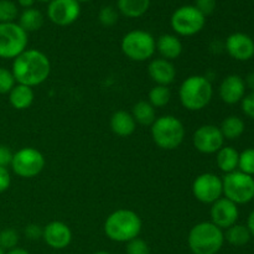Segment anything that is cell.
Segmentation results:
<instances>
[{
  "instance_id": "cell-1",
  "label": "cell",
  "mask_w": 254,
  "mask_h": 254,
  "mask_svg": "<svg viewBox=\"0 0 254 254\" xmlns=\"http://www.w3.org/2000/svg\"><path fill=\"white\" fill-rule=\"evenodd\" d=\"M11 72L16 83L36 87L44 83L51 73V62L42 51L26 49L12 60Z\"/></svg>"
},
{
  "instance_id": "cell-2",
  "label": "cell",
  "mask_w": 254,
  "mask_h": 254,
  "mask_svg": "<svg viewBox=\"0 0 254 254\" xmlns=\"http://www.w3.org/2000/svg\"><path fill=\"white\" fill-rule=\"evenodd\" d=\"M141 227L143 223L138 213L127 208H119L107 217L104 233L111 241L127 243L139 237Z\"/></svg>"
},
{
  "instance_id": "cell-3",
  "label": "cell",
  "mask_w": 254,
  "mask_h": 254,
  "mask_svg": "<svg viewBox=\"0 0 254 254\" xmlns=\"http://www.w3.org/2000/svg\"><path fill=\"white\" fill-rule=\"evenodd\" d=\"M213 96L212 83L205 76L193 74L188 77L179 88V98L185 109L191 112L202 111L210 104Z\"/></svg>"
},
{
  "instance_id": "cell-4",
  "label": "cell",
  "mask_w": 254,
  "mask_h": 254,
  "mask_svg": "<svg viewBox=\"0 0 254 254\" xmlns=\"http://www.w3.org/2000/svg\"><path fill=\"white\" fill-rule=\"evenodd\" d=\"M188 243L193 254H217L225 243V233L211 221L200 222L189 232Z\"/></svg>"
},
{
  "instance_id": "cell-5",
  "label": "cell",
  "mask_w": 254,
  "mask_h": 254,
  "mask_svg": "<svg viewBox=\"0 0 254 254\" xmlns=\"http://www.w3.org/2000/svg\"><path fill=\"white\" fill-rule=\"evenodd\" d=\"M153 141L163 150H174L183 144L185 138V127L183 122L174 116H163L151 124Z\"/></svg>"
},
{
  "instance_id": "cell-6",
  "label": "cell",
  "mask_w": 254,
  "mask_h": 254,
  "mask_svg": "<svg viewBox=\"0 0 254 254\" xmlns=\"http://www.w3.org/2000/svg\"><path fill=\"white\" fill-rule=\"evenodd\" d=\"M121 49L131 61L144 62L150 60L156 52V40L150 32L133 30L123 36Z\"/></svg>"
},
{
  "instance_id": "cell-7",
  "label": "cell",
  "mask_w": 254,
  "mask_h": 254,
  "mask_svg": "<svg viewBox=\"0 0 254 254\" xmlns=\"http://www.w3.org/2000/svg\"><path fill=\"white\" fill-rule=\"evenodd\" d=\"M29 34L17 22L0 24V59L14 60L27 49Z\"/></svg>"
},
{
  "instance_id": "cell-8",
  "label": "cell",
  "mask_w": 254,
  "mask_h": 254,
  "mask_svg": "<svg viewBox=\"0 0 254 254\" xmlns=\"http://www.w3.org/2000/svg\"><path fill=\"white\" fill-rule=\"evenodd\" d=\"M223 196L236 205H245L253 201L254 178L240 170L226 174L222 179Z\"/></svg>"
},
{
  "instance_id": "cell-9",
  "label": "cell",
  "mask_w": 254,
  "mask_h": 254,
  "mask_svg": "<svg viewBox=\"0 0 254 254\" xmlns=\"http://www.w3.org/2000/svg\"><path fill=\"white\" fill-rule=\"evenodd\" d=\"M171 29L180 36H193L202 31L206 25V16L193 5H184L173 12L170 19Z\"/></svg>"
},
{
  "instance_id": "cell-10",
  "label": "cell",
  "mask_w": 254,
  "mask_h": 254,
  "mask_svg": "<svg viewBox=\"0 0 254 254\" xmlns=\"http://www.w3.org/2000/svg\"><path fill=\"white\" fill-rule=\"evenodd\" d=\"M45 156L37 149L26 146L14 153L11 169L15 175L22 179H31L39 175L45 168Z\"/></svg>"
},
{
  "instance_id": "cell-11",
  "label": "cell",
  "mask_w": 254,
  "mask_h": 254,
  "mask_svg": "<svg viewBox=\"0 0 254 254\" xmlns=\"http://www.w3.org/2000/svg\"><path fill=\"white\" fill-rule=\"evenodd\" d=\"M193 197L201 203L212 205L223 196L222 179L213 173H203L192 183Z\"/></svg>"
},
{
  "instance_id": "cell-12",
  "label": "cell",
  "mask_w": 254,
  "mask_h": 254,
  "mask_svg": "<svg viewBox=\"0 0 254 254\" xmlns=\"http://www.w3.org/2000/svg\"><path fill=\"white\" fill-rule=\"evenodd\" d=\"M225 143L220 127L205 124L198 127L192 135V144L201 154H216Z\"/></svg>"
},
{
  "instance_id": "cell-13",
  "label": "cell",
  "mask_w": 254,
  "mask_h": 254,
  "mask_svg": "<svg viewBox=\"0 0 254 254\" xmlns=\"http://www.w3.org/2000/svg\"><path fill=\"white\" fill-rule=\"evenodd\" d=\"M81 15V4L77 0H52L47 5V17L57 26H68Z\"/></svg>"
},
{
  "instance_id": "cell-14",
  "label": "cell",
  "mask_w": 254,
  "mask_h": 254,
  "mask_svg": "<svg viewBox=\"0 0 254 254\" xmlns=\"http://www.w3.org/2000/svg\"><path fill=\"white\" fill-rule=\"evenodd\" d=\"M211 222L220 227L221 230H227L231 226L236 225L240 217L238 205L226 197L218 198L211 205L210 210Z\"/></svg>"
},
{
  "instance_id": "cell-15",
  "label": "cell",
  "mask_w": 254,
  "mask_h": 254,
  "mask_svg": "<svg viewBox=\"0 0 254 254\" xmlns=\"http://www.w3.org/2000/svg\"><path fill=\"white\" fill-rule=\"evenodd\" d=\"M225 49L236 61H250L254 57V40L245 32H233L226 39Z\"/></svg>"
},
{
  "instance_id": "cell-16",
  "label": "cell",
  "mask_w": 254,
  "mask_h": 254,
  "mask_svg": "<svg viewBox=\"0 0 254 254\" xmlns=\"http://www.w3.org/2000/svg\"><path fill=\"white\" fill-rule=\"evenodd\" d=\"M42 240L54 250H64L71 243L72 231L64 222L52 221L42 230Z\"/></svg>"
},
{
  "instance_id": "cell-17",
  "label": "cell",
  "mask_w": 254,
  "mask_h": 254,
  "mask_svg": "<svg viewBox=\"0 0 254 254\" xmlns=\"http://www.w3.org/2000/svg\"><path fill=\"white\" fill-rule=\"evenodd\" d=\"M246 89L245 79L242 77L238 74H230L221 82L218 94L226 104H237L246 96Z\"/></svg>"
},
{
  "instance_id": "cell-18",
  "label": "cell",
  "mask_w": 254,
  "mask_h": 254,
  "mask_svg": "<svg viewBox=\"0 0 254 254\" xmlns=\"http://www.w3.org/2000/svg\"><path fill=\"white\" fill-rule=\"evenodd\" d=\"M148 73L151 81L159 86L169 87L176 78V68L173 62L161 57L153 59L149 62Z\"/></svg>"
},
{
  "instance_id": "cell-19",
  "label": "cell",
  "mask_w": 254,
  "mask_h": 254,
  "mask_svg": "<svg viewBox=\"0 0 254 254\" xmlns=\"http://www.w3.org/2000/svg\"><path fill=\"white\" fill-rule=\"evenodd\" d=\"M156 51L159 52L161 59L173 61L179 59L183 54V42L176 35L164 34L156 40Z\"/></svg>"
},
{
  "instance_id": "cell-20",
  "label": "cell",
  "mask_w": 254,
  "mask_h": 254,
  "mask_svg": "<svg viewBox=\"0 0 254 254\" xmlns=\"http://www.w3.org/2000/svg\"><path fill=\"white\" fill-rule=\"evenodd\" d=\"M7 98H9V103L12 108L16 109V111H25V109L30 108L34 103V89L29 86L16 83L14 88L9 92Z\"/></svg>"
},
{
  "instance_id": "cell-21",
  "label": "cell",
  "mask_w": 254,
  "mask_h": 254,
  "mask_svg": "<svg viewBox=\"0 0 254 254\" xmlns=\"http://www.w3.org/2000/svg\"><path fill=\"white\" fill-rule=\"evenodd\" d=\"M136 123L131 113L127 111H117L111 117V129L116 135L130 136L135 131Z\"/></svg>"
},
{
  "instance_id": "cell-22",
  "label": "cell",
  "mask_w": 254,
  "mask_h": 254,
  "mask_svg": "<svg viewBox=\"0 0 254 254\" xmlns=\"http://www.w3.org/2000/svg\"><path fill=\"white\" fill-rule=\"evenodd\" d=\"M216 155V164L218 169L225 174L233 173L238 169L240 153L232 146H222Z\"/></svg>"
},
{
  "instance_id": "cell-23",
  "label": "cell",
  "mask_w": 254,
  "mask_h": 254,
  "mask_svg": "<svg viewBox=\"0 0 254 254\" xmlns=\"http://www.w3.org/2000/svg\"><path fill=\"white\" fill-rule=\"evenodd\" d=\"M118 11L129 19L141 17L150 7V0H117Z\"/></svg>"
},
{
  "instance_id": "cell-24",
  "label": "cell",
  "mask_w": 254,
  "mask_h": 254,
  "mask_svg": "<svg viewBox=\"0 0 254 254\" xmlns=\"http://www.w3.org/2000/svg\"><path fill=\"white\" fill-rule=\"evenodd\" d=\"M17 24L29 34V32L37 31L44 25V15L41 11L35 7H30V9H24V11L20 14L19 22Z\"/></svg>"
},
{
  "instance_id": "cell-25",
  "label": "cell",
  "mask_w": 254,
  "mask_h": 254,
  "mask_svg": "<svg viewBox=\"0 0 254 254\" xmlns=\"http://www.w3.org/2000/svg\"><path fill=\"white\" fill-rule=\"evenodd\" d=\"M131 116L136 124L151 127L156 119V111L148 101H139L138 103L134 104Z\"/></svg>"
},
{
  "instance_id": "cell-26",
  "label": "cell",
  "mask_w": 254,
  "mask_h": 254,
  "mask_svg": "<svg viewBox=\"0 0 254 254\" xmlns=\"http://www.w3.org/2000/svg\"><path fill=\"white\" fill-rule=\"evenodd\" d=\"M246 124L242 118L237 116H230L222 122L220 127V130L222 133L223 138L227 140H236L245 133Z\"/></svg>"
},
{
  "instance_id": "cell-27",
  "label": "cell",
  "mask_w": 254,
  "mask_h": 254,
  "mask_svg": "<svg viewBox=\"0 0 254 254\" xmlns=\"http://www.w3.org/2000/svg\"><path fill=\"white\" fill-rule=\"evenodd\" d=\"M223 233H225V241H227L231 246H235V247H243L252 238L247 226L240 225V223H236V225L228 227Z\"/></svg>"
},
{
  "instance_id": "cell-28",
  "label": "cell",
  "mask_w": 254,
  "mask_h": 254,
  "mask_svg": "<svg viewBox=\"0 0 254 254\" xmlns=\"http://www.w3.org/2000/svg\"><path fill=\"white\" fill-rule=\"evenodd\" d=\"M149 103L154 107V108H163V107L168 106L169 102L171 101V92L170 88L166 86H159L155 84L153 88L149 92Z\"/></svg>"
},
{
  "instance_id": "cell-29",
  "label": "cell",
  "mask_w": 254,
  "mask_h": 254,
  "mask_svg": "<svg viewBox=\"0 0 254 254\" xmlns=\"http://www.w3.org/2000/svg\"><path fill=\"white\" fill-rule=\"evenodd\" d=\"M19 16L17 5L11 0H0V24L2 22H15Z\"/></svg>"
},
{
  "instance_id": "cell-30",
  "label": "cell",
  "mask_w": 254,
  "mask_h": 254,
  "mask_svg": "<svg viewBox=\"0 0 254 254\" xmlns=\"http://www.w3.org/2000/svg\"><path fill=\"white\" fill-rule=\"evenodd\" d=\"M238 170L247 175L254 176V148L245 149L242 153H240Z\"/></svg>"
},
{
  "instance_id": "cell-31",
  "label": "cell",
  "mask_w": 254,
  "mask_h": 254,
  "mask_svg": "<svg viewBox=\"0 0 254 254\" xmlns=\"http://www.w3.org/2000/svg\"><path fill=\"white\" fill-rule=\"evenodd\" d=\"M19 233L14 228H5L0 231V248L2 251H10L17 247Z\"/></svg>"
},
{
  "instance_id": "cell-32",
  "label": "cell",
  "mask_w": 254,
  "mask_h": 254,
  "mask_svg": "<svg viewBox=\"0 0 254 254\" xmlns=\"http://www.w3.org/2000/svg\"><path fill=\"white\" fill-rule=\"evenodd\" d=\"M118 10L113 6H103L98 12V20L103 26L111 27L118 21Z\"/></svg>"
},
{
  "instance_id": "cell-33",
  "label": "cell",
  "mask_w": 254,
  "mask_h": 254,
  "mask_svg": "<svg viewBox=\"0 0 254 254\" xmlns=\"http://www.w3.org/2000/svg\"><path fill=\"white\" fill-rule=\"evenodd\" d=\"M15 84H16V81H15L11 69L0 67V94H9Z\"/></svg>"
},
{
  "instance_id": "cell-34",
  "label": "cell",
  "mask_w": 254,
  "mask_h": 254,
  "mask_svg": "<svg viewBox=\"0 0 254 254\" xmlns=\"http://www.w3.org/2000/svg\"><path fill=\"white\" fill-rule=\"evenodd\" d=\"M127 254H150V248H149L148 243L141 238L136 237L134 240L127 242L126 247Z\"/></svg>"
},
{
  "instance_id": "cell-35",
  "label": "cell",
  "mask_w": 254,
  "mask_h": 254,
  "mask_svg": "<svg viewBox=\"0 0 254 254\" xmlns=\"http://www.w3.org/2000/svg\"><path fill=\"white\" fill-rule=\"evenodd\" d=\"M193 6L198 10L202 15L208 16L212 14L217 6V1L216 0H195V5Z\"/></svg>"
},
{
  "instance_id": "cell-36",
  "label": "cell",
  "mask_w": 254,
  "mask_h": 254,
  "mask_svg": "<svg viewBox=\"0 0 254 254\" xmlns=\"http://www.w3.org/2000/svg\"><path fill=\"white\" fill-rule=\"evenodd\" d=\"M241 106H242V111L248 118L254 119V92L246 94L243 99L241 101Z\"/></svg>"
},
{
  "instance_id": "cell-37",
  "label": "cell",
  "mask_w": 254,
  "mask_h": 254,
  "mask_svg": "<svg viewBox=\"0 0 254 254\" xmlns=\"http://www.w3.org/2000/svg\"><path fill=\"white\" fill-rule=\"evenodd\" d=\"M42 230L44 228H41L36 223H30V225L25 227V236L31 241L40 240V238H42Z\"/></svg>"
},
{
  "instance_id": "cell-38",
  "label": "cell",
  "mask_w": 254,
  "mask_h": 254,
  "mask_svg": "<svg viewBox=\"0 0 254 254\" xmlns=\"http://www.w3.org/2000/svg\"><path fill=\"white\" fill-rule=\"evenodd\" d=\"M12 156H14V153L7 146L0 145V166L1 168H7L11 165Z\"/></svg>"
},
{
  "instance_id": "cell-39",
  "label": "cell",
  "mask_w": 254,
  "mask_h": 254,
  "mask_svg": "<svg viewBox=\"0 0 254 254\" xmlns=\"http://www.w3.org/2000/svg\"><path fill=\"white\" fill-rule=\"evenodd\" d=\"M11 185V176L7 168L0 166V193L5 192Z\"/></svg>"
},
{
  "instance_id": "cell-40",
  "label": "cell",
  "mask_w": 254,
  "mask_h": 254,
  "mask_svg": "<svg viewBox=\"0 0 254 254\" xmlns=\"http://www.w3.org/2000/svg\"><path fill=\"white\" fill-rule=\"evenodd\" d=\"M246 88H250L251 91L254 92V72H251V73L247 74L245 79Z\"/></svg>"
},
{
  "instance_id": "cell-41",
  "label": "cell",
  "mask_w": 254,
  "mask_h": 254,
  "mask_svg": "<svg viewBox=\"0 0 254 254\" xmlns=\"http://www.w3.org/2000/svg\"><path fill=\"white\" fill-rule=\"evenodd\" d=\"M247 228L250 230L251 232V236L254 237V210L252 212L250 213V216H248V220H247Z\"/></svg>"
},
{
  "instance_id": "cell-42",
  "label": "cell",
  "mask_w": 254,
  "mask_h": 254,
  "mask_svg": "<svg viewBox=\"0 0 254 254\" xmlns=\"http://www.w3.org/2000/svg\"><path fill=\"white\" fill-rule=\"evenodd\" d=\"M35 1L36 0H17V4L21 7H24V9H30V7L34 6Z\"/></svg>"
},
{
  "instance_id": "cell-43",
  "label": "cell",
  "mask_w": 254,
  "mask_h": 254,
  "mask_svg": "<svg viewBox=\"0 0 254 254\" xmlns=\"http://www.w3.org/2000/svg\"><path fill=\"white\" fill-rule=\"evenodd\" d=\"M5 254H30V253L27 252L26 250H24V248H19V247H16V248H14V250L7 251V252L5 253Z\"/></svg>"
},
{
  "instance_id": "cell-44",
  "label": "cell",
  "mask_w": 254,
  "mask_h": 254,
  "mask_svg": "<svg viewBox=\"0 0 254 254\" xmlns=\"http://www.w3.org/2000/svg\"><path fill=\"white\" fill-rule=\"evenodd\" d=\"M93 254H111V253L106 252V251H99V252H96V253H93Z\"/></svg>"
},
{
  "instance_id": "cell-45",
  "label": "cell",
  "mask_w": 254,
  "mask_h": 254,
  "mask_svg": "<svg viewBox=\"0 0 254 254\" xmlns=\"http://www.w3.org/2000/svg\"><path fill=\"white\" fill-rule=\"evenodd\" d=\"M77 1H78L79 4H81V2H88V1H91V0H77Z\"/></svg>"
},
{
  "instance_id": "cell-46",
  "label": "cell",
  "mask_w": 254,
  "mask_h": 254,
  "mask_svg": "<svg viewBox=\"0 0 254 254\" xmlns=\"http://www.w3.org/2000/svg\"><path fill=\"white\" fill-rule=\"evenodd\" d=\"M36 1H41V2H50V1H52V0H36Z\"/></svg>"
},
{
  "instance_id": "cell-47",
  "label": "cell",
  "mask_w": 254,
  "mask_h": 254,
  "mask_svg": "<svg viewBox=\"0 0 254 254\" xmlns=\"http://www.w3.org/2000/svg\"><path fill=\"white\" fill-rule=\"evenodd\" d=\"M0 254H5V251H2L1 248H0Z\"/></svg>"
},
{
  "instance_id": "cell-48",
  "label": "cell",
  "mask_w": 254,
  "mask_h": 254,
  "mask_svg": "<svg viewBox=\"0 0 254 254\" xmlns=\"http://www.w3.org/2000/svg\"><path fill=\"white\" fill-rule=\"evenodd\" d=\"M253 201H254V196H253Z\"/></svg>"
}]
</instances>
